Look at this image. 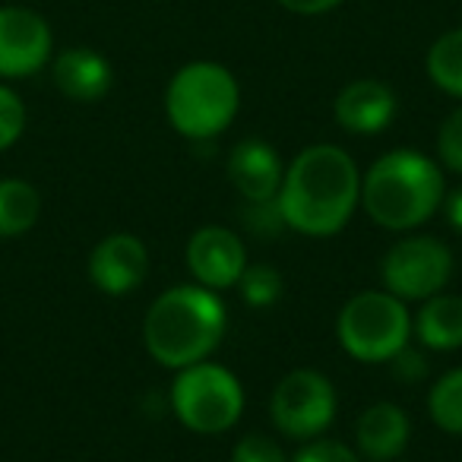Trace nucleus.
I'll return each mask as SVG.
<instances>
[{
  "label": "nucleus",
  "instance_id": "6",
  "mask_svg": "<svg viewBox=\"0 0 462 462\" xmlns=\"http://www.w3.org/2000/svg\"><path fill=\"white\" fill-rule=\"evenodd\" d=\"M171 411L193 434H225L245 415V386L228 367L206 358L178 371L171 383Z\"/></svg>",
  "mask_w": 462,
  "mask_h": 462
},
{
  "label": "nucleus",
  "instance_id": "8",
  "mask_svg": "<svg viewBox=\"0 0 462 462\" xmlns=\"http://www.w3.org/2000/svg\"><path fill=\"white\" fill-rule=\"evenodd\" d=\"M270 415L279 434L289 440H317L336 418V386L320 371L298 367L276 383Z\"/></svg>",
  "mask_w": 462,
  "mask_h": 462
},
{
  "label": "nucleus",
  "instance_id": "13",
  "mask_svg": "<svg viewBox=\"0 0 462 462\" xmlns=\"http://www.w3.org/2000/svg\"><path fill=\"white\" fill-rule=\"evenodd\" d=\"M336 124L355 136H374L396 117V92L380 79H355L336 96Z\"/></svg>",
  "mask_w": 462,
  "mask_h": 462
},
{
  "label": "nucleus",
  "instance_id": "2",
  "mask_svg": "<svg viewBox=\"0 0 462 462\" xmlns=\"http://www.w3.org/2000/svg\"><path fill=\"white\" fill-rule=\"evenodd\" d=\"M228 327L218 291L199 282L171 285L146 310L143 342L146 352L168 371L206 361L218 348Z\"/></svg>",
  "mask_w": 462,
  "mask_h": 462
},
{
  "label": "nucleus",
  "instance_id": "26",
  "mask_svg": "<svg viewBox=\"0 0 462 462\" xmlns=\"http://www.w3.org/2000/svg\"><path fill=\"white\" fill-rule=\"evenodd\" d=\"M285 10L298 16H320V14H329L342 4V0H279Z\"/></svg>",
  "mask_w": 462,
  "mask_h": 462
},
{
  "label": "nucleus",
  "instance_id": "20",
  "mask_svg": "<svg viewBox=\"0 0 462 462\" xmlns=\"http://www.w3.org/2000/svg\"><path fill=\"white\" fill-rule=\"evenodd\" d=\"M238 289H241V298H245L251 308H273V304L282 298V273L273 270L266 263H254L241 273L238 279Z\"/></svg>",
  "mask_w": 462,
  "mask_h": 462
},
{
  "label": "nucleus",
  "instance_id": "11",
  "mask_svg": "<svg viewBox=\"0 0 462 462\" xmlns=\"http://www.w3.org/2000/svg\"><path fill=\"white\" fill-rule=\"evenodd\" d=\"M149 273V251L136 235L115 231L89 254V279L102 295L124 298L140 289Z\"/></svg>",
  "mask_w": 462,
  "mask_h": 462
},
{
  "label": "nucleus",
  "instance_id": "12",
  "mask_svg": "<svg viewBox=\"0 0 462 462\" xmlns=\"http://www.w3.org/2000/svg\"><path fill=\"white\" fill-rule=\"evenodd\" d=\"M285 178V165L279 152L266 140H241L228 155V180L247 203H270L276 199Z\"/></svg>",
  "mask_w": 462,
  "mask_h": 462
},
{
  "label": "nucleus",
  "instance_id": "18",
  "mask_svg": "<svg viewBox=\"0 0 462 462\" xmlns=\"http://www.w3.org/2000/svg\"><path fill=\"white\" fill-rule=\"evenodd\" d=\"M428 77L440 92L462 98V29L440 35L428 51Z\"/></svg>",
  "mask_w": 462,
  "mask_h": 462
},
{
  "label": "nucleus",
  "instance_id": "10",
  "mask_svg": "<svg viewBox=\"0 0 462 462\" xmlns=\"http://www.w3.org/2000/svg\"><path fill=\"white\" fill-rule=\"evenodd\" d=\"M187 266L193 273V282L206 289H235L241 273L247 270L245 241L225 225H203L187 241Z\"/></svg>",
  "mask_w": 462,
  "mask_h": 462
},
{
  "label": "nucleus",
  "instance_id": "14",
  "mask_svg": "<svg viewBox=\"0 0 462 462\" xmlns=\"http://www.w3.org/2000/svg\"><path fill=\"white\" fill-rule=\"evenodd\" d=\"M411 437V421L402 405L396 402H374L355 421V449L361 459L393 462L405 453Z\"/></svg>",
  "mask_w": 462,
  "mask_h": 462
},
{
  "label": "nucleus",
  "instance_id": "25",
  "mask_svg": "<svg viewBox=\"0 0 462 462\" xmlns=\"http://www.w3.org/2000/svg\"><path fill=\"white\" fill-rule=\"evenodd\" d=\"M393 365V371L399 374V377H405V380H411V377H421L424 374V355H418V352H409V346L402 348V352L396 355V358L390 361Z\"/></svg>",
  "mask_w": 462,
  "mask_h": 462
},
{
  "label": "nucleus",
  "instance_id": "21",
  "mask_svg": "<svg viewBox=\"0 0 462 462\" xmlns=\"http://www.w3.org/2000/svg\"><path fill=\"white\" fill-rule=\"evenodd\" d=\"M26 130V105L10 86L0 83V152L16 146Z\"/></svg>",
  "mask_w": 462,
  "mask_h": 462
},
{
  "label": "nucleus",
  "instance_id": "1",
  "mask_svg": "<svg viewBox=\"0 0 462 462\" xmlns=\"http://www.w3.org/2000/svg\"><path fill=\"white\" fill-rule=\"evenodd\" d=\"M361 203V171L333 143L308 146L289 162L276 206L282 222L308 238H333Z\"/></svg>",
  "mask_w": 462,
  "mask_h": 462
},
{
  "label": "nucleus",
  "instance_id": "23",
  "mask_svg": "<svg viewBox=\"0 0 462 462\" xmlns=\"http://www.w3.org/2000/svg\"><path fill=\"white\" fill-rule=\"evenodd\" d=\"M231 462H289L282 443L266 434H247L231 447Z\"/></svg>",
  "mask_w": 462,
  "mask_h": 462
},
{
  "label": "nucleus",
  "instance_id": "5",
  "mask_svg": "<svg viewBox=\"0 0 462 462\" xmlns=\"http://www.w3.org/2000/svg\"><path fill=\"white\" fill-rule=\"evenodd\" d=\"M339 346L365 365H386L411 339V314L390 291H361L348 298L336 320Z\"/></svg>",
  "mask_w": 462,
  "mask_h": 462
},
{
  "label": "nucleus",
  "instance_id": "15",
  "mask_svg": "<svg viewBox=\"0 0 462 462\" xmlns=\"http://www.w3.org/2000/svg\"><path fill=\"white\" fill-rule=\"evenodd\" d=\"M51 77L54 86L73 102H98L108 96L111 83H115L111 64L92 48H67L64 54H58Z\"/></svg>",
  "mask_w": 462,
  "mask_h": 462
},
{
  "label": "nucleus",
  "instance_id": "24",
  "mask_svg": "<svg viewBox=\"0 0 462 462\" xmlns=\"http://www.w3.org/2000/svg\"><path fill=\"white\" fill-rule=\"evenodd\" d=\"M291 462H365V459L358 456V449L346 447V443L317 437V440L304 443V447L291 456Z\"/></svg>",
  "mask_w": 462,
  "mask_h": 462
},
{
  "label": "nucleus",
  "instance_id": "7",
  "mask_svg": "<svg viewBox=\"0 0 462 462\" xmlns=\"http://www.w3.org/2000/svg\"><path fill=\"white\" fill-rule=\"evenodd\" d=\"M453 276V254L434 235L399 238L380 260V282L399 301H428Z\"/></svg>",
  "mask_w": 462,
  "mask_h": 462
},
{
  "label": "nucleus",
  "instance_id": "27",
  "mask_svg": "<svg viewBox=\"0 0 462 462\" xmlns=\"http://www.w3.org/2000/svg\"><path fill=\"white\" fill-rule=\"evenodd\" d=\"M440 206H443V212H447L449 228H453L456 235H462V187H456L453 193H447Z\"/></svg>",
  "mask_w": 462,
  "mask_h": 462
},
{
  "label": "nucleus",
  "instance_id": "16",
  "mask_svg": "<svg viewBox=\"0 0 462 462\" xmlns=\"http://www.w3.org/2000/svg\"><path fill=\"white\" fill-rule=\"evenodd\" d=\"M415 336L430 352H456L462 348V298L459 295H434L421 301V310L411 320Z\"/></svg>",
  "mask_w": 462,
  "mask_h": 462
},
{
  "label": "nucleus",
  "instance_id": "22",
  "mask_svg": "<svg viewBox=\"0 0 462 462\" xmlns=\"http://www.w3.org/2000/svg\"><path fill=\"white\" fill-rule=\"evenodd\" d=\"M437 159L449 168V171L462 174V105L449 111L447 121L437 130Z\"/></svg>",
  "mask_w": 462,
  "mask_h": 462
},
{
  "label": "nucleus",
  "instance_id": "17",
  "mask_svg": "<svg viewBox=\"0 0 462 462\" xmlns=\"http://www.w3.org/2000/svg\"><path fill=\"white\" fill-rule=\"evenodd\" d=\"M42 216V193L23 178H0V238H23Z\"/></svg>",
  "mask_w": 462,
  "mask_h": 462
},
{
  "label": "nucleus",
  "instance_id": "3",
  "mask_svg": "<svg viewBox=\"0 0 462 462\" xmlns=\"http://www.w3.org/2000/svg\"><path fill=\"white\" fill-rule=\"evenodd\" d=\"M447 197V180L437 159L415 149L380 155L361 178L365 212L386 231H411L424 225Z\"/></svg>",
  "mask_w": 462,
  "mask_h": 462
},
{
  "label": "nucleus",
  "instance_id": "9",
  "mask_svg": "<svg viewBox=\"0 0 462 462\" xmlns=\"http://www.w3.org/2000/svg\"><path fill=\"white\" fill-rule=\"evenodd\" d=\"M54 35L42 14L0 7V79H23L51 60Z\"/></svg>",
  "mask_w": 462,
  "mask_h": 462
},
{
  "label": "nucleus",
  "instance_id": "4",
  "mask_svg": "<svg viewBox=\"0 0 462 462\" xmlns=\"http://www.w3.org/2000/svg\"><path fill=\"white\" fill-rule=\"evenodd\" d=\"M241 108V86L235 73L212 60L180 67L165 89V115L187 140H212L225 134Z\"/></svg>",
  "mask_w": 462,
  "mask_h": 462
},
{
  "label": "nucleus",
  "instance_id": "19",
  "mask_svg": "<svg viewBox=\"0 0 462 462\" xmlns=\"http://www.w3.org/2000/svg\"><path fill=\"white\" fill-rule=\"evenodd\" d=\"M428 415L447 434L462 437V367L447 371L428 393Z\"/></svg>",
  "mask_w": 462,
  "mask_h": 462
}]
</instances>
